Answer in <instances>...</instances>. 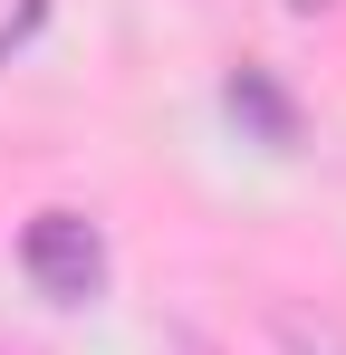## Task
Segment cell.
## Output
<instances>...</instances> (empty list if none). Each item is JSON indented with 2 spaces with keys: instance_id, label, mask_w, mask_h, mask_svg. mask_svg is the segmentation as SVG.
I'll return each mask as SVG.
<instances>
[{
  "instance_id": "cell-3",
  "label": "cell",
  "mask_w": 346,
  "mask_h": 355,
  "mask_svg": "<svg viewBox=\"0 0 346 355\" xmlns=\"http://www.w3.org/2000/svg\"><path fill=\"white\" fill-rule=\"evenodd\" d=\"M270 336H279L288 355H346V327H337V317H308L298 297H279V307H270Z\"/></svg>"
},
{
  "instance_id": "cell-2",
  "label": "cell",
  "mask_w": 346,
  "mask_h": 355,
  "mask_svg": "<svg viewBox=\"0 0 346 355\" xmlns=\"http://www.w3.org/2000/svg\"><path fill=\"white\" fill-rule=\"evenodd\" d=\"M222 106H231V116H240V125H250L260 144H298V106H288V87H279V77H270V67H231Z\"/></svg>"
},
{
  "instance_id": "cell-1",
  "label": "cell",
  "mask_w": 346,
  "mask_h": 355,
  "mask_svg": "<svg viewBox=\"0 0 346 355\" xmlns=\"http://www.w3.org/2000/svg\"><path fill=\"white\" fill-rule=\"evenodd\" d=\"M19 269H29L39 297L87 307V297L106 288V231H97L87 211H39V221L19 231Z\"/></svg>"
},
{
  "instance_id": "cell-4",
  "label": "cell",
  "mask_w": 346,
  "mask_h": 355,
  "mask_svg": "<svg viewBox=\"0 0 346 355\" xmlns=\"http://www.w3.org/2000/svg\"><path fill=\"white\" fill-rule=\"evenodd\" d=\"M288 10H298V19H318V10H327V0H288Z\"/></svg>"
}]
</instances>
